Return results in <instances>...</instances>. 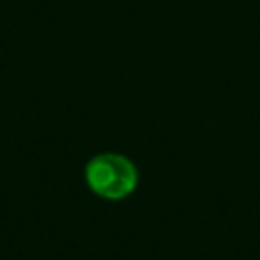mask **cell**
<instances>
[{"instance_id":"cell-1","label":"cell","mask_w":260,"mask_h":260,"mask_svg":"<svg viewBox=\"0 0 260 260\" xmlns=\"http://www.w3.org/2000/svg\"><path fill=\"white\" fill-rule=\"evenodd\" d=\"M85 183L98 197L118 201L134 193L138 185V171L128 156L102 152L87 160Z\"/></svg>"}]
</instances>
